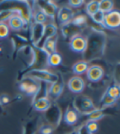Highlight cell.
<instances>
[{"label":"cell","instance_id":"6da1fadb","mask_svg":"<svg viewBox=\"0 0 120 134\" xmlns=\"http://www.w3.org/2000/svg\"><path fill=\"white\" fill-rule=\"evenodd\" d=\"M86 40V48L83 52V60L87 62L101 58L105 51L107 38L105 34L101 30H92Z\"/></svg>","mask_w":120,"mask_h":134},{"label":"cell","instance_id":"7a4b0ae2","mask_svg":"<svg viewBox=\"0 0 120 134\" xmlns=\"http://www.w3.org/2000/svg\"><path fill=\"white\" fill-rule=\"evenodd\" d=\"M11 10L22 16L28 25L33 20V10L27 1H2L0 2V11Z\"/></svg>","mask_w":120,"mask_h":134},{"label":"cell","instance_id":"3957f363","mask_svg":"<svg viewBox=\"0 0 120 134\" xmlns=\"http://www.w3.org/2000/svg\"><path fill=\"white\" fill-rule=\"evenodd\" d=\"M33 48H34V51H35V60L30 67L24 69L23 70H22L19 73L18 79H17L19 81H21L22 79L27 75L30 71L35 70H45L49 65H48V57H49L48 53L43 48H37L35 45H33Z\"/></svg>","mask_w":120,"mask_h":134},{"label":"cell","instance_id":"277c9868","mask_svg":"<svg viewBox=\"0 0 120 134\" xmlns=\"http://www.w3.org/2000/svg\"><path fill=\"white\" fill-rule=\"evenodd\" d=\"M44 117L49 125L53 128L58 127L62 119V110L56 103H51L49 108L44 111Z\"/></svg>","mask_w":120,"mask_h":134},{"label":"cell","instance_id":"5b68a950","mask_svg":"<svg viewBox=\"0 0 120 134\" xmlns=\"http://www.w3.org/2000/svg\"><path fill=\"white\" fill-rule=\"evenodd\" d=\"M72 106L75 110L82 115H88L96 109L92 100L86 96H78L72 102Z\"/></svg>","mask_w":120,"mask_h":134},{"label":"cell","instance_id":"8992f818","mask_svg":"<svg viewBox=\"0 0 120 134\" xmlns=\"http://www.w3.org/2000/svg\"><path fill=\"white\" fill-rule=\"evenodd\" d=\"M19 88L27 96L34 97L39 88V81L28 75H26L20 81Z\"/></svg>","mask_w":120,"mask_h":134},{"label":"cell","instance_id":"52a82bcc","mask_svg":"<svg viewBox=\"0 0 120 134\" xmlns=\"http://www.w3.org/2000/svg\"><path fill=\"white\" fill-rule=\"evenodd\" d=\"M26 75L35 79L38 80V81H43V82H46V83H51V84L55 83L58 79V75L54 74V73H51L46 70H31Z\"/></svg>","mask_w":120,"mask_h":134},{"label":"cell","instance_id":"ba28073f","mask_svg":"<svg viewBox=\"0 0 120 134\" xmlns=\"http://www.w3.org/2000/svg\"><path fill=\"white\" fill-rule=\"evenodd\" d=\"M103 25L109 29H117L120 25V12L117 10L105 13Z\"/></svg>","mask_w":120,"mask_h":134},{"label":"cell","instance_id":"9c48e42d","mask_svg":"<svg viewBox=\"0 0 120 134\" xmlns=\"http://www.w3.org/2000/svg\"><path fill=\"white\" fill-rule=\"evenodd\" d=\"M17 54L22 57V62L26 65L25 69L30 67L35 60V51L31 43L25 46L24 48H22L17 52Z\"/></svg>","mask_w":120,"mask_h":134},{"label":"cell","instance_id":"30bf717a","mask_svg":"<svg viewBox=\"0 0 120 134\" xmlns=\"http://www.w3.org/2000/svg\"><path fill=\"white\" fill-rule=\"evenodd\" d=\"M12 42L13 44V53H12V58L14 60L17 55V52L21 50L25 46L31 44V42L27 38H26L21 35H13L12 36Z\"/></svg>","mask_w":120,"mask_h":134},{"label":"cell","instance_id":"8fae6325","mask_svg":"<svg viewBox=\"0 0 120 134\" xmlns=\"http://www.w3.org/2000/svg\"><path fill=\"white\" fill-rule=\"evenodd\" d=\"M57 33H58V28L54 24L50 23L48 25H45L43 35H42L41 38L39 39V41L37 43V44L35 46H36L37 48H42L44 43L47 41L49 38H50L51 37L57 35Z\"/></svg>","mask_w":120,"mask_h":134},{"label":"cell","instance_id":"7c38bea8","mask_svg":"<svg viewBox=\"0 0 120 134\" xmlns=\"http://www.w3.org/2000/svg\"><path fill=\"white\" fill-rule=\"evenodd\" d=\"M36 4L46 16L54 18L58 12V7L52 1H38Z\"/></svg>","mask_w":120,"mask_h":134},{"label":"cell","instance_id":"4fadbf2b","mask_svg":"<svg viewBox=\"0 0 120 134\" xmlns=\"http://www.w3.org/2000/svg\"><path fill=\"white\" fill-rule=\"evenodd\" d=\"M44 30V24H39V23H33L32 26L30 30V42L33 45H36L37 43L41 38L43 33Z\"/></svg>","mask_w":120,"mask_h":134},{"label":"cell","instance_id":"5bb4252c","mask_svg":"<svg viewBox=\"0 0 120 134\" xmlns=\"http://www.w3.org/2000/svg\"><path fill=\"white\" fill-rule=\"evenodd\" d=\"M73 17H74L73 11L68 7H63L58 12V20L60 25H62L70 23Z\"/></svg>","mask_w":120,"mask_h":134},{"label":"cell","instance_id":"9a60e30c","mask_svg":"<svg viewBox=\"0 0 120 134\" xmlns=\"http://www.w3.org/2000/svg\"><path fill=\"white\" fill-rule=\"evenodd\" d=\"M41 119L39 116H36L29 119L23 126L22 134H36L39 129Z\"/></svg>","mask_w":120,"mask_h":134},{"label":"cell","instance_id":"2e32d148","mask_svg":"<svg viewBox=\"0 0 120 134\" xmlns=\"http://www.w3.org/2000/svg\"><path fill=\"white\" fill-rule=\"evenodd\" d=\"M104 76V70L99 65H91L89 66L88 70H86V77L91 82H98Z\"/></svg>","mask_w":120,"mask_h":134},{"label":"cell","instance_id":"e0dca14e","mask_svg":"<svg viewBox=\"0 0 120 134\" xmlns=\"http://www.w3.org/2000/svg\"><path fill=\"white\" fill-rule=\"evenodd\" d=\"M63 88H64V82H63V77L58 75V79L57 81L54 83H52L51 86L49 88L48 94H49V96L52 98L56 99L62 94V92L63 91Z\"/></svg>","mask_w":120,"mask_h":134},{"label":"cell","instance_id":"ac0fdd59","mask_svg":"<svg viewBox=\"0 0 120 134\" xmlns=\"http://www.w3.org/2000/svg\"><path fill=\"white\" fill-rule=\"evenodd\" d=\"M86 45V40L84 37L77 35L71 38L70 41V48L76 52L83 53Z\"/></svg>","mask_w":120,"mask_h":134},{"label":"cell","instance_id":"d6986e66","mask_svg":"<svg viewBox=\"0 0 120 134\" xmlns=\"http://www.w3.org/2000/svg\"><path fill=\"white\" fill-rule=\"evenodd\" d=\"M68 88L75 93H80L82 92L85 88V82L84 80L78 76L72 77L68 83Z\"/></svg>","mask_w":120,"mask_h":134},{"label":"cell","instance_id":"ffe728a7","mask_svg":"<svg viewBox=\"0 0 120 134\" xmlns=\"http://www.w3.org/2000/svg\"><path fill=\"white\" fill-rule=\"evenodd\" d=\"M8 24H9V27L12 30H19L22 29H26L30 25L19 15H15L12 16L8 20Z\"/></svg>","mask_w":120,"mask_h":134},{"label":"cell","instance_id":"44dd1931","mask_svg":"<svg viewBox=\"0 0 120 134\" xmlns=\"http://www.w3.org/2000/svg\"><path fill=\"white\" fill-rule=\"evenodd\" d=\"M64 121L68 125H72L77 122V120L79 119V115L78 112L75 110V108L73 106L70 105L68 107L65 114H64Z\"/></svg>","mask_w":120,"mask_h":134},{"label":"cell","instance_id":"7402d4cb","mask_svg":"<svg viewBox=\"0 0 120 134\" xmlns=\"http://www.w3.org/2000/svg\"><path fill=\"white\" fill-rule=\"evenodd\" d=\"M110 107V106H109ZM109 107H104L101 109H95L88 115H86L87 118V121H97V120L103 118L105 115H107Z\"/></svg>","mask_w":120,"mask_h":134},{"label":"cell","instance_id":"603a6c76","mask_svg":"<svg viewBox=\"0 0 120 134\" xmlns=\"http://www.w3.org/2000/svg\"><path fill=\"white\" fill-rule=\"evenodd\" d=\"M48 92H49L48 83L43 82V81H39V88H38L36 93L34 95V97H33V102L38 99L48 97Z\"/></svg>","mask_w":120,"mask_h":134},{"label":"cell","instance_id":"cb8c5ba5","mask_svg":"<svg viewBox=\"0 0 120 134\" xmlns=\"http://www.w3.org/2000/svg\"><path fill=\"white\" fill-rule=\"evenodd\" d=\"M79 30H80V27H77V26L72 25L71 22L63 25V27L62 29V32L63 34V35L67 38L69 37L72 38L74 36H77Z\"/></svg>","mask_w":120,"mask_h":134},{"label":"cell","instance_id":"d4e9b609","mask_svg":"<svg viewBox=\"0 0 120 134\" xmlns=\"http://www.w3.org/2000/svg\"><path fill=\"white\" fill-rule=\"evenodd\" d=\"M50 105H51V102L48 97L38 99L33 102V107H34V109L37 111H41V112H44L49 108Z\"/></svg>","mask_w":120,"mask_h":134},{"label":"cell","instance_id":"484cf974","mask_svg":"<svg viewBox=\"0 0 120 134\" xmlns=\"http://www.w3.org/2000/svg\"><path fill=\"white\" fill-rule=\"evenodd\" d=\"M57 39H58V35H55V36H53L50 38H49L47 41L44 43L42 48L47 52L49 55L56 52Z\"/></svg>","mask_w":120,"mask_h":134},{"label":"cell","instance_id":"4316f807","mask_svg":"<svg viewBox=\"0 0 120 134\" xmlns=\"http://www.w3.org/2000/svg\"><path fill=\"white\" fill-rule=\"evenodd\" d=\"M89 68V65L87 62L84 61L78 62L72 66V70L77 75H82L83 73H86V70Z\"/></svg>","mask_w":120,"mask_h":134},{"label":"cell","instance_id":"83f0119b","mask_svg":"<svg viewBox=\"0 0 120 134\" xmlns=\"http://www.w3.org/2000/svg\"><path fill=\"white\" fill-rule=\"evenodd\" d=\"M105 92L107 93L109 96H110L111 97L118 100L119 96H120V88H119L118 84L116 83H113L107 88V90H106Z\"/></svg>","mask_w":120,"mask_h":134},{"label":"cell","instance_id":"f1b7e54d","mask_svg":"<svg viewBox=\"0 0 120 134\" xmlns=\"http://www.w3.org/2000/svg\"><path fill=\"white\" fill-rule=\"evenodd\" d=\"M114 8V2L111 1V0H102V1H99V10L105 13H108L111 12Z\"/></svg>","mask_w":120,"mask_h":134},{"label":"cell","instance_id":"f546056e","mask_svg":"<svg viewBox=\"0 0 120 134\" xmlns=\"http://www.w3.org/2000/svg\"><path fill=\"white\" fill-rule=\"evenodd\" d=\"M62 63V57L57 52L51 53L48 57V65L51 66H58Z\"/></svg>","mask_w":120,"mask_h":134},{"label":"cell","instance_id":"4dcf8cb0","mask_svg":"<svg viewBox=\"0 0 120 134\" xmlns=\"http://www.w3.org/2000/svg\"><path fill=\"white\" fill-rule=\"evenodd\" d=\"M99 1H91L87 3L86 7V10L89 16H91L99 11Z\"/></svg>","mask_w":120,"mask_h":134},{"label":"cell","instance_id":"1f68e13d","mask_svg":"<svg viewBox=\"0 0 120 134\" xmlns=\"http://www.w3.org/2000/svg\"><path fill=\"white\" fill-rule=\"evenodd\" d=\"M47 19V16L44 15V13L39 8V10L33 12V20H34L35 23L39 24H44Z\"/></svg>","mask_w":120,"mask_h":134},{"label":"cell","instance_id":"d6a6232c","mask_svg":"<svg viewBox=\"0 0 120 134\" xmlns=\"http://www.w3.org/2000/svg\"><path fill=\"white\" fill-rule=\"evenodd\" d=\"M116 102H117L116 99L111 97L110 96H109L107 93L105 92L101 98V104L102 108H104V107H109V106L113 105Z\"/></svg>","mask_w":120,"mask_h":134},{"label":"cell","instance_id":"836d02e7","mask_svg":"<svg viewBox=\"0 0 120 134\" xmlns=\"http://www.w3.org/2000/svg\"><path fill=\"white\" fill-rule=\"evenodd\" d=\"M15 15H18V14L17 12L11 10L0 11V22H4L5 21H8L12 16Z\"/></svg>","mask_w":120,"mask_h":134},{"label":"cell","instance_id":"e575fe53","mask_svg":"<svg viewBox=\"0 0 120 134\" xmlns=\"http://www.w3.org/2000/svg\"><path fill=\"white\" fill-rule=\"evenodd\" d=\"M86 22V16L84 15H78L77 16H74L71 21L72 25H74L80 28H81Z\"/></svg>","mask_w":120,"mask_h":134},{"label":"cell","instance_id":"d590c367","mask_svg":"<svg viewBox=\"0 0 120 134\" xmlns=\"http://www.w3.org/2000/svg\"><path fill=\"white\" fill-rule=\"evenodd\" d=\"M85 126L89 134H95L98 131V124L96 121H87Z\"/></svg>","mask_w":120,"mask_h":134},{"label":"cell","instance_id":"8d00e7d4","mask_svg":"<svg viewBox=\"0 0 120 134\" xmlns=\"http://www.w3.org/2000/svg\"><path fill=\"white\" fill-rule=\"evenodd\" d=\"M9 27L4 22H0V38H5L9 35Z\"/></svg>","mask_w":120,"mask_h":134},{"label":"cell","instance_id":"74e56055","mask_svg":"<svg viewBox=\"0 0 120 134\" xmlns=\"http://www.w3.org/2000/svg\"><path fill=\"white\" fill-rule=\"evenodd\" d=\"M104 13L101 12L99 10L97 12H96L94 15L91 16V18L93 21H94L96 23H97L99 25H103V22H104Z\"/></svg>","mask_w":120,"mask_h":134},{"label":"cell","instance_id":"f35d334b","mask_svg":"<svg viewBox=\"0 0 120 134\" xmlns=\"http://www.w3.org/2000/svg\"><path fill=\"white\" fill-rule=\"evenodd\" d=\"M39 132L41 134H52L54 132V128L49 124H43L39 127Z\"/></svg>","mask_w":120,"mask_h":134},{"label":"cell","instance_id":"ab89813d","mask_svg":"<svg viewBox=\"0 0 120 134\" xmlns=\"http://www.w3.org/2000/svg\"><path fill=\"white\" fill-rule=\"evenodd\" d=\"M83 0H70L68 1V5L72 8H79L84 4Z\"/></svg>","mask_w":120,"mask_h":134},{"label":"cell","instance_id":"60d3db41","mask_svg":"<svg viewBox=\"0 0 120 134\" xmlns=\"http://www.w3.org/2000/svg\"><path fill=\"white\" fill-rule=\"evenodd\" d=\"M10 102V98L7 95H2L0 96V104L2 105H6Z\"/></svg>","mask_w":120,"mask_h":134},{"label":"cell","instance_id":"b9f144b4","mask_svg":"<svg viewBox=\"0 0 120 134\" xmlns=\"http://www.w3.org/2000/svg\"><path fill=\"white\" fill-rule=\"evenodd\" d=\"M77 134H89L87 130H86V129L85 124L82 125V127H80L79 129L77 130Z\"/></svg>","mask_w":120,"mask_h":134},{"label":"cell","instance_id":"7bdbcfd3","mask_svg":"<svg viewBox=\"0 0 120 134\" xmlns=\"http://www.w3.org/2000/svg\"><path fill=\"white\" fill-rule=\"evenodd\" d=\"M3 112H4V110H3V105L0 104V115H3Z\"/></svg>","mask_w":120,"mask_h":134},{"label":"cell","instance_id":"ee69618b","mask_svg":"<svg viewBox=\"0 0 120 134\" xmlns=\"http://www.w3.org/2000/svg\"><path fill=\"white\" fill-rule=\"evenodd\" d=\"M66 134H77V130L76 131H72V132H70L68 133H66Z\"/></svg>","mask_w":120,"mask_h":134},{"label":"cell","instance_id":"f6af8a7d","mask_svg":"<svg viewBox=\"0 0 120 134\" xmlns=\"http://www.w3.org/2000/svg\"><path fill=\"white\" fill-rule=\"evenodd\" d=\"M2 52V48H0V52Z\"/></svg>","mask_w":120,"mask_h":134}]
</instances>
